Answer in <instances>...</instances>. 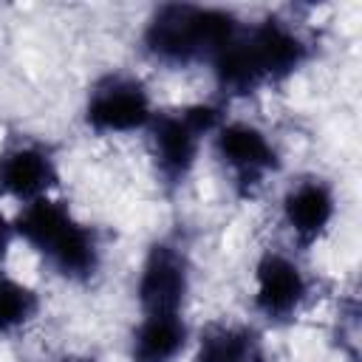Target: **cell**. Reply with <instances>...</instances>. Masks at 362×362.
I'll list each match as a JSON object with an SVG mask.
<instances>
[{
  "label": "cell",
  "instance_id": "6da1fadb",
  "mask_svg": "<svg viewBox=\"0 0 362 362\" xmlns=\"http://www.w3.org/2000/svg\"><path fill=\"white\" fill-rule=\"evenodd\" d=\"M212 59L223 90L249 93L263 82L291 74L305 59V45L288 25L266 20L246 34L238 31Z\"/></svg>",
  "mask_w": 362,
  "mask_h": 362
},
{
  "label": "cell",
  "instance_id": "7a4b0ae2",
  "mask_svg": "<svg viewBox=\"0 0 362 362\" xmlns=\"http://www.w3.org/2000/svg\"><path fill=\"white\" fill-rule=\"evenodd\" d=\"M14 232L65 277L85 280L99 266V246L93 232L57 201L37 198L25 204L17 215Z\"/></svg>",
  "mask_w": 362,
  "mask_h": 362
},
{
  "label": "cell",
  "instance_id": "3957f363",
  "mask_svg": "<svg viewBox=\"0 0 362 362\" xmlns=\"http://www.w3.org/2000/svg\"><path fill=\"white\" fill-rule=\"evenodd\" d=\"M238 23L221 8H204L189 3L161 6L147 31V51L164 62H192L201 57H215L232 37Z\"/></svg>",
  "mask_w": 362,
  "mask_h": 362
},
{
  "label": "cell",
  "instance_id": "277c9868",
  "mask_svg": "<svg viewBox=\"0 0 362 362\" xmlns=\"http://www.w3.org/2000/svg\"><path fill=\"white\" fill-rule=\"evenodd\" d=\"M221 110L215 105H187L181 110L161 113L153 122V153L161 178L178 184L195 164L198 144L206 133L218 130Z\"/></svg>",
  "mask_w": 362,
  "mask_h": 362
},
{
  "label": "cell",
  "instance_id": "5b68a950",
  "mask_svg": "<svg viewBox=\"0 0 362 362\" xmlns=\"http://www.w3.org/2000/svg\"><path fill=\"white\" fill-rule=\"evenodd\" d=\"M85 119L99 133H130L153 119L150 96L141 82L127 76H113L96 85L88 99Z\"/></svg>",
  "mask_w": 362,
  "mask_h": 362
},
{
  "label": "cell",
  "instance_id": "8992f818",
  "mask_svg": "<svg viewBox=\"0 0 362 362\" xmlns=\"http://www.w3.org/2000/svg\"><path fill=\"white\" fill-rule=\"evenodd\" d=\"M189 291V272L184 255L170 243H156L139 274V303L147 314H178Z\"/></svg>",
  "mask_w": 362,
  "mask_h": 362
},
{
  "label": "cell",
  "instance_id": "52a82bcc",
  "mask_svg": "<svg viewBox=\"0 0 362 362\" xmlns=\"http://www.w3.org/2000/svg\"><path fill=\"white\" fill-rule=\"evenodd\" d=\"M215 147H218L221 161L232 170L235 181L246 192L252 187H257L266 173H272L277 167V153H274L272 141L255 124H246V122L221 124Z\"/></svg>",
  "mask_w": 362,
  "mask_h": 362
},
{
  "label": "cell",
  "instance_id": "ba28073f",
  "mask_svg": "<svg viewBox=\"0 0 362 362\" xmlns=\"http://www.w3.org/2000/svg\"><path fill=\"white\" fill-rule=\"evenodd\" d=\"M305 277L300 266L283 255H266L257 263V291L255 305L269 320H286L291 317L300 303L305 300Z\"/></svg>",
  "mask_w": 362,
  "mask_h": 362
},
{
  "label": "cell",
  "instance_id": "9c48e42d",
  "mask_svg": "<svg viewBox=\"0 0 362 362\" xmlns=\"http://www.w3.org/2000/svg\"><path fill=\"white\" fill-rule=\"evenodd\" d=\"M57 184L54 158L37 144H17L0 153V189L17 201H37Z\"/></svg>",
  "mask_w": 362,
  "mask_h": 362
},
{
  "label": "cell",
  "instance_id": "30bf717a",
  "mask_svg": "<svg viewBox=\"0 0 362 362\" xmlns=\"http://www.w3.org/2000/svg\"><path fill=\"white\" fill-rule=\"evenodd\" d=\"M283 218L300 243L317 240L334 218V195L322 181L297 184L283 201Z\"/></svg>",
  "mask_w": 362,
  "mask_h": 362
},
{
  "label": "cell",
  "instance_id": "8fae6325",
  "mask_svg": "<svg viewBox=\"0 0 362 362\" xmlns=\"http://www.w3.org/2000/svg\"><path fill=\"white\" fill-rule=\"evenodd\" d=\"M187 345V325L178 314H147L133 334V362H173Z\"/></svg>",
  "mask_w": 362,
  "mask_h": 362
},
{
  "label": "cell",
  "instance_id": "7c38bea8",
  "mask_svg": "<svg viewBox=\"0 0 362 362\" xmlns=\"http://www.w3.org/2000/svg\"><path fill=\"white\" fill-rule=\"evenodd\" d=\"M195 362H266V351L246 325H212L201 334Z\"/></svg>",
  "mask_w": 362,
  "mask_h": 362
},
{
  "label": "cell",
  "instance_id": "4fadbf2b",
  "mask_svg": "<svg viewBox=\"0 0 362 362\" xmlns=\"http://www.w3.org/2000/svg\"><path fill=\"white\" fill-rule=\"evenodd\" d=\"M34 314H37V294L25 283L0 274V334H11L23 328Z\"/></svg>",
  "mask_w": 362,
  "mask_h": 362
},
{
  "label": "cell",
  "instance_id": "5bb4252c",
  "mask_svg": "<svg viewBox=\"0 0 362 362\" xmlns=\"http://www.w3.org/2000/svg\"><path fill=\"white\" fill-rule=\"evenodd\" d=\"M11 235H14V226L6 221V215L0 212V260L6 257V252H8V243H11Z\"/></svg>",
  "mask_w": 362,
  "mask_h": 362
},
{
  "label": "cell",
  "instance_id": "9a60e30c",
  "mask_svg": "<svg viewBox=\"0 0 362 362\" xmlns=\"http://www.w3.org/2000/svg\"><path fill=\"white\" fill-rule=\"evenodd\" d=\"M65 362H93V359H65Z\"/></svg>",
  "mask_w": 362,
  "mask_h": 362
}]
</instances>
